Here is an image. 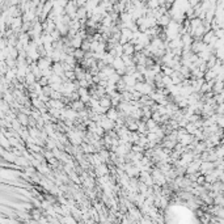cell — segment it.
I'll return each instance as SVG.
<instances>
[{
	"label": "cell",
	"mask_w": 224,
	"mask_h": 224,
	"mask_svg": "<svg viewBox=\"0 0 224 224\" xmlns=\"http://www.w3.org/2000/svg\"><path fill=\"white\" fill-rule=\"evenodd\" d=\"M160 5V3H159V0H148L147 2V8H150V9H155V8H157Z\"/></svg>",
	"instance_id": "5"
},
{
	"label": "cell",
	"mask_w": 224,
	"mask_h": 224,
	"mask_svg": "<svg viewBox=\"0 0 224 224\" xmlns=\"http://www.w3.org/2000/svg\"><path fill=\"white\" fill-rule=\"evenodd\" d=\"M156 20H157V25H159L160 28H165V26H167L169 23H171V20H172V19H171V16H169L168 11H167L165 13L161 15L160 17H159V19H156Z\"/></svg>",
	"instance_id": "1"
},
{
	"label": "cell",
	"mask_w": 224,
	"mask_h": 224,
	"mask_svg": "<svg viewBox=\"0 0 224 224\" xmlns=\"http://www.w3.org/2000/svg\"><path fill=\"white\" fill-rule=\"evenodd\" d=\"M71 109H74V110H76V112H80V110H83V109H85V104L79 98V100L72 101V104H71Z\"/></svg>",
	"instance_id": "2"
},
{
	"label": "cell",
	"mask_w": 224,
	"mask_h": 224,
	"mask_svg": "<svg viewBox=\"0 0 224 224\" xmlns=\"http://www.w3.org/2000/svg\"><path fill=\"white\" fill-rule=\"evenodd\" d=\"M53 72L58 75V76H63L64 75V71H63V67H62V63L61 62H55L53 66Z\"/></svg>",
	"instance_id": "3"
},
{
	"label": "cell",
	"mask_w": 224,
	"mask_h": 224,
	"mask_svg": "<svg viewBox=\"0 0 224 224\" xmlns=\"http://www.w3.org/2000/svg\"><path fill=\"white\" fill-rule=\"evenodd\" d=\"M84 54H85V51H84V50H81V49L79 47V49H75L74 53H72V55H74L76 59H79V61H81V59L84 58Z\"/></svg>",
	"instance_id": "4"
}]
</instances>
